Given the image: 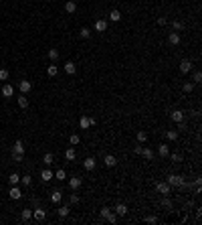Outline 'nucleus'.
Wrapping results in <instances>:
<instances>
[{
    "instance_id": "nucleus-1",
    "label": "nucleus",
    "mask_w": 202,
    "mask_h": 225,
    "mask_svg": "<svg viewBox=\"0 0 202 225\" xmlns=\"http://www.w3.org/2000/svg\"><path fill=\"white\" fill-rule=\"evenodd\" d=\"M182 181H184V176H180V175H170L166 183H168V185L174 189V187H180V183H182Z\"/></svg>"
},
{
    "instance_id": "nucleus-2",
    "label": "nucleus",
    "mask_w": 202,
    "mask_h": 225,
    "mask_svg": "<svg viewBox=\"0 0 202 225\" xmlns=\"http://www.w3.org/2000/svg\"><path fill=\"white\" fill-rule=\"evenodd\" d=\"M8 195H10V199H12V201H18L20 197H22V191H20L16 185H10V193H8Z\"/></svg>"
},
{
    "instance_id": "nucleus-3",
    "label": "nucleus",
    "mask_w": 202,
    "mask_h": 225,
    "mask_svg": "<svg viewBox=\"0 0 202 225\" xmlns=\"http://www.w3.org/2000/svg\"><path fill=\"white\" fill-rule=\"evenodd\" d=\"M180 71H182V73H190V71H192V61H190V59H182V61H180Z\"/></svg>"
},
{
    "instance_id": "nucleus-4",
    "label": "nucleus",
    "mask_w": 202,
    "mask_h": 225,
    "mask_svg": "<svg viewBox=\"0 0 202 225\" xmlns=\"http://www.w3.org/2000/svg\"><path fill=\"white\" fill-rule=\"evenodd\" d=\"M156 191H158V193H162V195H170L172 187H170L168 183H158V185H156Z\"/></svg>"
},
{
    "instance_id": "nucleus-5",
    "label": "nucleus",
    "mask_w": 202,
    "mask_h": 225,
    "mask_svg": "<svg viewBox=\"0 0 202 225\" xmlns=\"http://www.w3.org/2000/svg\"><path fill=\"white\" fill-rule=\"evenodd\" d=\"M170 118H172V122L180 124V122H184V112L182 110H174V112L170 114Z\"/></svg>"
},
{
    "instance_id": "nucleus-6",
    "label": "nucleus",
    "mask_w": 202,
    "mask_h": 225,
    "mask_svg": "<svg viewBox=\"0 0 202 225\" xmlns=\"http://www.w3.org/2000/svg\"><path fill=\"white\" fill-rule=\"evenodd\" d=\"M33 217H34L37 221H45V219H47V211L41 209V207H37V209L33 211Z\"/></svg>"
},
{
    "instance_id": "nucleus-7",
    "label": "nucleus",
    "mask_w": 202,
    "mask_h": 225,
    "mask_svg": "<svg viewBox=\"0 0 202 225\" xmlns=\"http://www.w3.org/2000/svg\"><path fill=\"white\" fill-rule=\"evenodd\" d=\"M18 89H20V93H24V95H26V93L33 89V83H30V81H26V79H22V81L18 83Z\"/></svg>"
},
{
    "instance_id": "nucleus-8",
    "label": "nucleus",
    "mask_w": 202,
    "mask_h": 225,
    "mask_svg": "<svg viewBox=\"0 0 202 225\" xmlns=\"http://www.w3.org/2000/svg\"><path fill=\"white\" fill-rule=\"evenodd\" d=\"M81 185H83V179H81V176H73V179H69V187H71L73 191H77Z\"/></svg>"
},
{
    "instance_id": "nucleus-9",
    "label": "nucleus",
    "mask_w": 202,
    "mask_h": 225,
    "mask_svg": "<svg viewBox=\"0 0 202 225\" xmlns=\"http://www.w3.org/2000/svg\"><path fill=\"white\" fill-rule=\"evenodd\" d=\"M95 158L93 156H89V158H85V160H83V168H85V171H93V168H95Z\"/></svg>"
},
{
    "instance_id": "nucleus-10",
    "label": "nucleus",
    "mask_w": 202,
    "mask_h": 225,
    "mask_svg": "<svg viewBox=\"0 0 202 225\" xmlns=\"http://www.w3.org/2000/svg\"><path fill=\"white\" fill-rule=\"evenodd\" d=\"M103 162H105V167H107V168H113V167L117 164V158L113 156V154H107V156L103 158Z\"/></svg>"
},
{
    "instance_id": "nucleus-11",
    "label": "nucleus",
    "mask_w": 202,
    "mask_h": 225,
    "mask_svg": "<svg viewBox=\"0 0 202 225\" xmlns=\"http://www.w3.org/2000/svg\"><path fill=\"white\" fill-rule=\"evenodd\" d=\"M168 41H170V45H180V33H176V30H172V33L168 34Z\"/></svg>"
},
{
    "instance_id": "nucleus-12",
    "label": "nucleus",
    "mask_w": 202,
    "mask_h": 225,
    "mask_svg": "<svg viewBox=\"0 0 202 225\" xmlns=\"http://www.w3.org/2000/svg\"><path fill=\"white\" fill-rule=\"evenodd\" d=\"M125 213H127V205H125V203H117L115 205V215L125 217Z\"/></svg>"
},
{
    "instance_id": "nucleus-13",
    "label": "nucleus",
    "mask_w": 202,
    "mask_h": 225,
    "mask_svg": "<svg viewBox=\"0 0 202 225\" xmlns=\"http://www.w3.org/2000/svg\"><path fill=\"white\" fill-rule=\"evenodd\" d=\"M2 95H4V98H12V95H14V87H12L10 83H4V87H2Z\"/></svg>"
},
{
    "instance_id": "nucleus-14",
    "label": "nucleus",
    "mask_w": 202,
    "mask_h": 225,
    "mask_svg": "<svg viewBox=\"0 0 202 225\" xmlns=\"http://www.w3.org/2000/svg\"><path fill=\"white\" fill-rule=\"evenodd\" d=\"M158 154H160L162 158L170 156V146H168V144H160V146H158Z\"/></svg>"
},
{
    "instance_id": "nucleus-15",
    "label": "nucleus",
    "mask_w": 202,
    "mask_h": 225,
    "mask_svg": "<svg viewBox=\"0 0 202 225\" xmlns=\"http://www.w3.org/2000/svg\"><path fill=\"white\" fill-rule=\"evenodd\" d=\"M24 152V144H22V140H16L14 142V146H12V154H22Z\"/></svg>"
},
{
    "instance_id": "nucleus-16",
    "label": "nucleus",
    "mask_w": 202,
    "mask_h": 225,
    "mask_svg": "<svg viewBox=\"0 0 202 225\" xmlns=\"http://www.w3.org/2000/svg\"><path fill=\"white\" fill-rule=\"evenodd\" d=\"M65 71H67L69 75H75L77 73V65L73 63V61H67V63H65Z\"/></svg>"
},
{
    "instance_id": "nucleus-17",
    "label": "nucleus",
    "mask_w": 202,
    "mask_h": 225,
    "mask_svg": "<svg viewBox=\"0 0 202 225\" xmlns=\"http://www.w3.org/2000/svg\"><path fill=\"white\" fill-rule=\"evenodd\" d=\"M95 30H97V33H105V30H107V20H103V18L97 20V22H95Z\"/></svg>"
},
{
    "instance_id": "nucleus-18",
    "label": "nucleus",
    "mask_w": 202,
    "mask_h": 225,
    "mask_svg": "<svg viewBox=\"0 0 202 225\" xmlns=\"http://www.w3.org/2000/svg\"><path fill=\"white\" fill-rule=\"evenodd\" d=\"M61 199H63L61 189H55V191L51 193V201H53V203H61Z\"/></svg>"
},
{
    "instance_id": "nucleus-19",
    "label": "nucleus",
    "mask_w": 202,
    "mask_h": 225,
    "mask_svg": "<svg viewBox=\"0 0 202 225\" xmlns=\"http://www.w3.org/2000/svg\"><path fill=\"white\" fill-rule=\"evenodd\" d=\"M69 211H71V209H69L67 205H63V207H59V209H57V215H59V219H65V217L69 215Z\"/></svg>"
},
{
    "instance_id": "nucleus-20",
    "label": "nucleus",
    "mask_w": 202,
    "mask_h": 225,
    "mask_svg": "<svg viewBox=\"0 0 202 225\" xmlns=\"http://www.w3.org/2000/svg\"><path fill=\"white\" fill-rule=\"evenodd\" d=\"M65 10H67L69 14H73V12L77 10V2H75V0H69L67 4H65Z\"/></svg>"
},
{
    "instance_id": "nucleus-21",
    "label": "nucleus",
    "mask_w": 202,
    "mask_h": 225,
    "mask_svg": "<svg viewBox=\"0 0 202 225\" xmlns=\"http://www.w3.org/2000/svg\"><path fill=\"white\" fill-rule=\"evenodd\" d=\"M18 106H20L22 110H26V108H29V98H26L24 93H20V95H18Z\"/></svg>"
},
{
    "instance_id": "nucleus-22",
    "label": "nucleus",
    "mask_w": 202,
    "mask_h": 225,
    "mask_svg": "<svg viewBox=\"0 0 202 225\" xmlns=\"http://www.w3.org/2000/svg\"><path fill=\"white\" fill-rule=\"evenodd\" d=\"M109 20H111V22H119V20H121V12H119V10H111V12H109Z\"/></svg>"
},
{
    "instance_id": "nucleus-23",
    "label": "nucleus",
    "mask_w": 202,
    "mask_h": 225,
    "mask_svg": "<svg viewBox=\"0 0 202 225\" xmlns=\"http://www.w3.org/2000/svg\"><path fill=\"white\" fill-rule=\"evenodd\" d=\"M89 126H91V120H89L87 116H83L81 120H79V128H81V130H87Z\"/></svg>"
},
{
    "instance_id": "nucleus-24",
    "label": "nucleus",
    "mask_w": 202,
    "mask_h": 225,
    "mask_svg": "<svg viewBox=\"0 0 202 225\" xmlns=\"http://www.w3.org/2000/svg\"><path fill=\"white\" fill-rule=\"evenodd\" d=\"M91 33H93V30L89 29V26H83V29L79 30V37H81V39H89V37H91Z\"/></svg>"
},
{
    "instance_id": "nucleus-25",
    "label": "nucleus",
    "mask_w": 202,
    "mask_h": 225,
    "mask_svg": "<svg viewBox=\"0 0 202 225\" xmlns=\"http://www.w3.org/2000/svg\"><path fill=\"white\" fill-rule=\"evenodd\" d=\"M65 158H67V160H75V158H77V150H75V148H67Z\"/></svg>"
},
{
    "instance_id": "nucleus-26",
    "label": "nucleus",
    "mask_w": 202,
    "mask_h": 225,
    "mask_svg": "<svg viewBox=\"0 0 202 225\" xmlns=\"http://www.w3.org/2000/svg\"><path fill=\"white\" fill-rule=\"evenodd\" d=\"M41 179H43V183H49L51 179H53V172L49 171V168H45V171L41 172Z\"/></svg>"
},
{
    "instance_id": "nucleus-27",
    "label": "nucleus",
    "mask_w": 202,
    "mask_h": 225,
    "mask_svg": "<svg viewBox=\"0 0 202 225\" xmlns=\"http://www.w3.org/2000/svg\"><path fill=\"white\" fill-rule=\"evenodd\" d=\"M20 219H22V221H30V219H33V211H30V209H22Z\"/></svg>"
},
{
    "instance_id": "nucleus-28",
    "label": "nucleus",
    "mask_w": 202,
    "mask_h": 225,
    "mask_svg": "<svg viewBox=\"0 0 202 225\" xmlns=\"http://www.w3.org/2000/svg\"><path fill=\"white\" fill-rule=\"evenodd\" d=\"M142 154H144V158H148V160L154 158V150H152V148H142Z\"/></svg>"
},
{
    "instance_id": "nucleus-29",
    "label": "nucleus",
    "mask_w": 202,
    "mask_h": 225,
    "mask_svg": "<svg viewBox=\"0 0 202 225\" xmlns=\"http://www.w3.org/2000/svg\"><path fill=\"white\" fill-rule=\"evenodd\" d=\"M135 138H138V142H140V144H144V142L148 140V134H146L144 130H140V132L135 134Z\"/></svg>"
},
{
    "instance_id": "nucleus-30",
    "label": "nucleus",
    "mask_w": 202,
    "mask_h": 225,
    "mask_svg": "<svg viewBox=\"0 0 202 225\" xmlns=\"http://www.w3.org/2000/svg\"><path fill=\"white\" fill-rule=\"evenodd\" d=\"M47 73H49V77H55V75L59 73V67H57V65H49Z\"/></svg>"
},
{
    "instance_id": "nucleus-31",
    "label": "nucleus",
    "mask_w": 202,
    "mask_h": 225,
    "mask_svg": "<svg viewBox=\"0 0 202 225\" xmlns=\"http://www.w3.org/2000/svg\"><path fill=\"white\" fill-rule=\"evenodd\" d=\"M55 179H59V181H63V179H67V172H65V171H63V168H59V171L57 172H55Z\"/></svg>"
},
{
    "instance_id": "nucleus-32",
    "label": "nucleus",
    "mask_w": 202,
    "mask_h": 225,
    "mask_svg": "<svg viewBox=\"0 0 202 225\" xmlns=\"http://www.w3.org/2000/svg\"><path fill=\"white\" fill-rule=\"evenodd\" d=\"M166 138H168V140H176V138H178V130H168V132H166Z\"/></svg>"
},
{
    "instance_id": "nucleus-33",
    "label": "nucleus",
    "mask_w": 202,
    "mask_h": 225,
    "mask_svg": "<svg viewBox=\"0 0 202 225\" xmlns=\"http://www.w3.org/2000/svg\"><path fill=\"white\" fill-rule=\"evenodd\" d=\"M49 59H51V61H57L59 59V51L57 49H49Z\"/></svg>"
},
{
    "instance_id": "nucleus-34",
    "label": "nucleus",
    "mask_w": 202,
    "mask_h": 225,
    "mask_svg": "<svg viewBox=\"0 0 202 225\" xmlns=\"http://www.w3.org/2000/svg\"><path fill=\"white\" fill-rule=\"evenodd\" d=\"M172 29L176 30V33H178V30H182V29H184V25L180 22V20H172Z\"/></svg>"
},
{
    "instance_id": "nucleus-35",
    "label": "nucleus",
    "mask_w": 202,
    "mask_h": 225,
    "mask_svg": "<svg viewBox=\"0 0 202 225\" xmlns=\"http://www.w3.org/2000/svg\"><path fill=\"white\" fill-rule=\"evenodd\" d=\"M8 181H10V185H18V181H20V176L16 175V172H12V175H10V179H8Z\"/></svg>"
},
{
    "instance_id": "nucleus-36",
    "label": "nucleus",
    "mask_w": 202,
    "mask_h": 225,
    "mask_svg": "<svg viewBox=\"0 0 202 225\" xmlns=\"http://www.w3.org/2000/svg\"><path fill=\"white\" fill-rule=\"evenodd\" d=\"M109 213H111V211H109V207H103V209L99 211V215H101V219H107V217H109Z\"/></svg>"
},
{
    "instance_id": "nucleus-37",
    "label": "nucleus",
    "mask_w": 202,
    "mask_h": 225,
    "mask_svg": "<svg viewBox=\"0 0 202 225\" xmlns=\"http://www.w3.org/2000/svg\"><path fill=\"white\" fill-rule=\"evenodd\" d=\"M182 89H184V91H186V93H192V89H194V83H190V81H186V83L182 85Z\"/></svg>"
},
{
    "instance_id": "nucleus-38",
    "label": "nucleus",
    "mask_w": 202,
    "mask_h": 225,
    "mask_svg": "<svg viewBox=\"0 0 202 225\" xmlns=\"http://www.w3.org/2000/svg\"><path fill=\"white\" fill-rule=\"evenodd\" d=\"M79 201H81V199H79V195H77V193H73V195L69 197V203H71V205H77Z\"/></svg>"
},
{
    "instance_id": "nucleus-39",
    "label": "nucleus",
    "mask_w": 202,
    "mask_h": 225,
    "mask_svg": "<svg viewBox=\"0 0 202 225\" xmlns=\"http://www.w3.org/2000/svg\"><path fill=\"white\" fill-rule=\"evenodd\" d=\"M20 183H22L24 187H30V183H33V179H30L29 175H26V176H20Z\"/></svg>"
},
{
    "instance_id": "nucleus-40",
    "label": "nucleus",
    "mask_w": 202,
    "mask_h": 225,
    "mask_svg": "<svg viewBox=\"0 0 202 225\" xmlns=\"http://www.w3.org/2000/svg\"><path fill=\"white\" fill-rule=\"evenodd\" d=\"M8 69H0V81H6V79H8Z\"/></svg>"
},
{
    "instance_id": "nucleus-41",
    "label": "nucleus",
    "mask_w": 202,
    "mask_h": 225,
    "mask_svg": "<svg viewBox=\"0 0 202 225\" xmlns=\"http://www.w3.org/2000/svg\"><path fill=\"white\" fill-rule=\"evenodd\" d=\"M43 160H45V164H47V167H49V164H53V154H51V152H47Z\"/></svg>"
},
{
    "instance_id": "nucleus-42",
    "label": "nucleus",
    "mask_w": 202,
    "mask_h": 225,
    "mask_svg": "<svg viewBox=\"0 0 202 225\" xmlns=\"http://www.w3.org/2000/svg\"><path fill=\"white\" fill-rule=\"evenodd\" d=\"M69 142H71L73 146H75V144H79V142H81V138H79V134H73V136L69 138Z\"/></svg>"
},
{
    "instance_id": "nucleus-43",
    "label": "nucleus",
    "mask_w": 202,
    "mask_h": 225,
    "mask_svg": "<svg viewBox=\"0 0 202 225\" xmlns=\"http://www.w3.org/2000/svg\"><path fill=\"white\" fill-rule=\"evenodd\" d=\"M172 162H182V154H178V152H172Z\"/></svg>"
},
{
    "instance_id": "nucleus-44",
    "label": "nucleus",
    "mask_w": 202,
    "mask_h": 225,
    "mask_svg": "<svg viewBox=\"0 0 202 225\" xmlns=\"http://www.w3.org/2000/svg\"><path fill=\"white\" fill-rule=\"evenodd\" d=\"M192 79H194V83H200V81H202V73H200V71H196Z\"/></svg>"
},
{
    "instance_id": "nucleus-45",
    "label": "nucleus",
    "mask_w": 202,
    "mask_h": 225,
    "mask_svg": "<svg viewBox=\"0 0 202 225\" xmlns=\"http://www.w3.org/2000/svg\"><path fill=\"white\" fill-rule=\"evenodd\" d=\"M158 25H160V26L168 25V18H166V16H158Z\"/></svg>"
},
{
    "instance_id": "nucleus-46",
    "label": "nucleus",
    "mask_w": 202,
    "mask_h": 225,
    "mask_svg": "<svg viewBox=\"0 0 202 225\" xmlns=\"http://www.w3.org/2000/svg\"><path fill=\"white\" fill-rule=\"evenodd\" d=\"M105 221H109V223H115V221H117V215H115V213H109V217H107Z\"/></svg>"
},
{
    "instance_id": "nucleus-47",
    "label": "nucleus",
    "mask_w": 202,
    "mask_h": 225,
    "mask_svg": "<svg viewBox=\"0 0 202 225\" xmlns=\"http://www.w3.org/2000/svg\"><path fill=\"white\" fill-rule=\"evenodd\" d=\"M146 223H158V217H146Z\"/></svg>"
},
{
    "instance_id": "nucleus-48",
    "label": "nucleus",
    "mask_w": 202,
    "mask_h": 225,
    "mask_svg": "<svg viewBox=\"0 0 202 225\" xmlns=\"http://www.w3.org/2000/svg\"><path fill=\"white\" fill-rule=\"evenodd\" d=\"M12 158H14V162H22V154H12Z\"/></svg>"
},
{
    "instance_id": "nucleus-49",
    "label": "nucleus",
    "mask_w": 202,
    "mask_h": 225,
    "mask_svg": "<svg viewBox=\"0 0 202 225\" xmlns=\"http://www.w3.org/2000/svg\"><path fill=\"white\" fill-rule=\"evenodd\" d=\"M164 207H166V209H172V203H170L168 199H164Z\"/></svg>"
},
{
    "instance_id": "nucleus-50",
    "label": "nucleus",
    "mask_w": 202,
    "mask_h": 225,
    "mask_svg": "<svg viewBox=\"0 0 202 225\" xmlns=\"http://www.w3.org/2000/svg\"><path fill=\"white\" fill-rule=\"evenodd\" d=\"M142 148H144V146H135L134 152H135V154H142Z\"/></svg>"
}]
</instances>
